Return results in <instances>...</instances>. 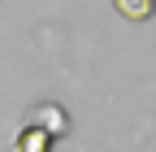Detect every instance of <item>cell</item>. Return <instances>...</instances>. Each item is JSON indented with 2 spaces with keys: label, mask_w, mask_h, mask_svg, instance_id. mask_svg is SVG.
Segmentation results:
<instances>
[{
  "label": "cell",
  "mask_w": 156,
  "mask_h": 152,
  "mask_svg": "<svg viewBox=\"0 0 156 152\" xmlns=\"http://www.w3.org/2000/svg\"><path fill=\"white\" fill-rule=\"evenodd\" d=\"M52 139H48V130H39V126H26L22 135H17V152H48Z\"/></svg>",
  "instance_id": "obj_1"
},
{
  "label": "cell",
  "mask_w": 156,
  "mask_h": 152,
  "mask_svg": "<svg viewBox=\"0 0 156 152\" xmlns=\"http://www.w3.org/2000/svg\"><path fill=\"white\" fill-rule=\"evenodd\" d=\"M117 9H122L126 17H134V22H143V17H152V9H156V0H113Z\"/></svg>",
  "instance_id": "obj_2"
}]
</instances>
